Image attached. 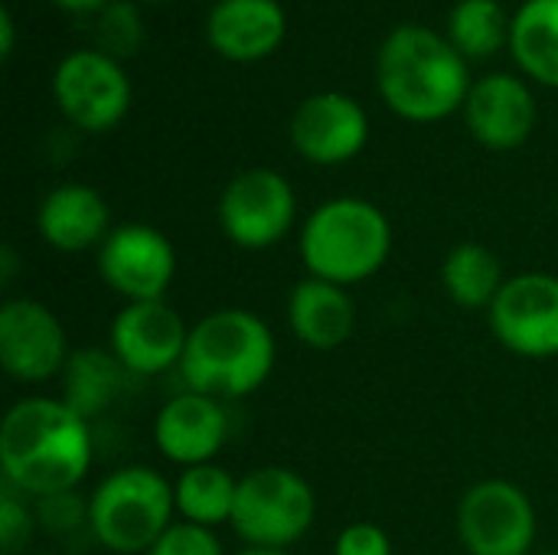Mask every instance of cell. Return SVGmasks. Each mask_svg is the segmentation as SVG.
I'll return each instance as SVG.
<instances>
[{
	"mask_svg": "<svg viewBox=\"0 0 558 555\" xmlns=\"http://www.w3.org/2000/svg\"><path fill=\"white\" fill-rule=\"evenodd\" d=\"M52 98L72 128L105 134L128 118L134 88L114 56L88 46L59 59L52 69Z\"/></svg>",
	"mask_w": 558,
	"mask_h": 555,
	"instance_id": "obj_7",
	"label": "cell"
},
{
	"mask_svg": "<svg viewBox=\"0 0 558 555\" xmlns=\"http://www.w3.org/2000/svg\"><path fill=\"white\" fill-rule=\"evenodd\" d=\"M98 275L124 304L163 301L177 275V249L157 226L124 222L101 242Z\"/></svg>",
	"mask_w": 558,
	"mask_h": 555,
	"instance_id": "obj_11",
	"label": "cell"
},
{
	"mask_svg": "<svg viewBox=\"0 0 558 555\" xmlns=\"http://www.w3.org/2000/svg\"><path fill=\"white\" fill-rule=\"evenodd\" d=\"M16 46V26H13V13L0 10V59H10Z\"/></svg>",
	"mask_w": 558,
	"mask_h": 555,
	"instance_id": "obj_31",
	"label": "cell"
},
{
	"mask_svg": "<svg viewBox=\"0 0 558 555\" xmlns=\"http://www.w3.org/2000/svg\"><path fill=\"white\" fill-rule=\"evenodd\" d=\"M173 517V484L147 464L111 471L88 497V533L114 555H147Z\"/></svg>",
	"mask_w": 558,
	"mask_h": 555,
	"instance_id": "obj_5",
	"label": "cell"
},
{
	"mask_svg": "<svg viewBox=\"0 0 558 555\" xmlns=\"http://www.w3.org/2000/svg\"><path fill=\"white\" fill-rule=\"evenodd\" d=\"M235 555H291L288 550H255V546H245L242 553Z\"/></svg>",
	"mask_w": 558,
	"mask_h": 555,
	"instance_id": "obj_33",
	"label": "cell"
},
{
	"mask_svg": "<svg viewBox=\"0 0 558 555\" xmlns=\"http://www.w3.org/2000/svg\"><path fill=\"white\" fill-rule=\"evenodd\" d=\"M288 324L304 347L330 353L353 337L356 304L347 288L320 278H304L288 294Z\"/></svg>",
	"mask_w": 558,
	"mask_h": 555,
	"instance_id": "obj_19",
	"label": "cell"
},
{
	"mask_svg": "<svg viewBox=\"0 0 558 555\" xmlns=\"http://www.w3.org/2000/svg\"><path fill=\"white\" fill-rule=\"evenodd\" d=\"M294 222V186L271 167H248L235 173L219 196V229L235 249L268 252L288 239Z\"/></svg>",
	"mask_w": 558,
	"mask_h": 555,
	"instance_id": "obj_8",
	"label": "cell"
},
{
	"mask_svg": "<svg viewBox=\"0 0 558 555\" xmlns=\"http://www.w3.org/2000/svg\"><path fill=\"white\" fill-rule=\"evenodd\" d=\"M128 376L131 373L121 366V360L111 350L101 347L72 350L62 370V402L92 422L118 402Z\"/></svg>",
	"mask_w": 558,
	"mask_h": 555,
	"instance_id": "obj_20",
	"label": "cell"
},
{
	"mask_svg": "<svg viewBox=\"0 0 558 555\" xmlns=\"http://www.w3.org/2000/svg\"><path fill=\"white\" fill-rule=\"evenodd\" d=\"M471 85L468 59L432 26H396L379 46L376 88L402 121L435 124L464 111Z\"/></svg>",
	"mask_w": 558,
	"mask_h": 555,
	"instance_id": "obj_2",
	"label": "cell"
},
{
	"mask_svg": "<svg viewBox=\"0 0 558 555\" xmlns=\"http://www.w3.org/2000/svg\"><path fill=\"white\" fill-rule=\"evenodd\" d=\"M141 3H170V0H141Z\"/></svg>",
	"mask_w": 558,
	"mask_h": 555,
	"instance_id": "obj_34",
	"label": "cell"
},
{
	"mask_svg": "<svg viewBox=\"0 0 558 555\" xmlns=\"http://www.w3.org/2000/svg\"><path fill=\"white\" fill-rule=\"evenodd\" d=\"M464 124L471 137L497 154L523 147L536 131V95L523 75L513 72H490L471 85L464 101Z\"/></svg>",
	"mask_w": 558,
	"mask_h": 555,
	"instance_id": "obj_15",
	"label": "cell"
},
{
	"mask_svg": "<svg viewBox=\"0 0 558 555\" xmlns=\"http://www.w3.org/2000/svg\"><path fill=\"white\" fill-rule=\"evenodd\" d=\"M298 252L307 278L353 288L386 268L392 255V222L369 200L333 196L304 219Z\"/></svg>",
	"mask_w": 558,
	"mask_h": 555,
	"instance_id": "obj_4",
	"label": "cell"
},
{
	"mask_svg": "<svg viewBox=\"0 0 558 555\" xmlns=\"http://www.w3.org/2000/svg\"><path fill=\"white\" fill-rule=\"evenodd\" d=\"M510 23L513 16L500 0H458L448 16V39L468 62L490 59L504 46L510 49Z\"/></svg>",
	"mask_w": 558,
	"mask_h": 555,
	"instance_id": "obj_24",
	"label": "cell"
},
{
	"mask_svg": "<svg viewBox=\"0 0 558 555\" xmlns=\"http://www.w3.org/2000/svg\"><path fill=\"white\" fill-rule=\"evenodd\" d=\"M235 494H239V481L226 468H219L216 461L213 464L183 468L180 478L173 481L177 517L183 523L206 527V530L232 523Z\"/></svg>",
	"mask_w": 558,
	"mask_h": 555,
	"instance_id": "obj_23",
	"label": "cell"
},
{
	"mask_svg": "<svg viewBox=\"0 0 558 555\" xmlns=\"http://www.w3.org/2000/svg\"><path fill=\"white\" fill-rule=\"evenodd\" d=\"M497 343L523 360L558 357V278L546 272H523L507 278L494 307L487 311Z\"/></svg>",
	"mask_w": 558,
	"mask_h": 555,
	"instance_id": "obj_10",
	"label": "cell"
},
{
	"mask_svg": "<svg viewBox=\"0 0 558 555\" xmlns=\"http://www.w3.org/2000/svg\"><path fill=\"white\" fill-rule=\"evenodd\" d=\"M229 438V412L226 402L203 393H180L167 399L154 419L157 451L180 468L213 464Z\"/></svg>",
	"mask_w": 558,
	"mask_h": 555,
	"instance_id": "obj_16",
	"label": "cell"
},
{
	"mask_svg": "<svg viewBox=\"0 0 558 555\" xmlns=\"http://www.w3.org/2000/svg\"><path fill=\"white\" fill-rule=\"evenodd\" d=\"M317 520V494L304 474L268 464L239 478L232 530L255 550H291Z\"/></svg>",
	"mask_w": 558,
	"mask_h": 555,
	"instance_id": "obj_6",
	"label": "cell"
},
{
	"mask_svg": "<svg viewBox=\"0 0 558 555\" xmlns=\"http://www.w3.org/2000/svg\"><path fill=\"white\" fill-rule=\"evenodd\" d=\"M284 36L288 13L278 0H216L206 13V43L229 62H262Z\"/></svg>",
	"mask_w": 558,
	"mask_h": 555,
	"instance_id": "obj_17",
	"label": "cell"
},
{
	"mask_svg": "<svg viewBox=\"0 0 558 555\" xmlns=\"http://www.w3.org/2000/svg\"><path fill=\"white\" fill-rule=\"evenodd\" d=\"M33 510H36V520L49 533H72L78 527H88V500L75 497V491L43 497V500H36Z\"/></svg>",
	"mask_w": 558,
	"mask_h": 555,
	"instance_id": "obj_27",
	"label": "cell"
},
{
	"mask_svg": "<svg viewBox=\"0 0 558 555\" xmlns=\"http://www.w3.org/2000/svg\"><path fill=\"white\" fill-rule=\"evenodd\" d=\"M72 350L65 330L39 301L10 298L0 307V366L10 379L36 386L52 376H62Z\"/></svg>",
	"mask_w": 558,
	"mask_h": 555,
	"instance_id": "obj_12",
	"label": "cell"
},
{
	"mask_svg": "<svg viewBox=\"0 0 558 555\" xmlns=\"http://www.w3.org/2000/svg\"><path fill=\"white\" fill-rule=\"evenodd\" d=\"M147 555H226L222 553V543L213 530L206 527H193V523H183L177 520Z\"/></svg>",
	"mask_w": 558,
	"mask_h": 555,
	"instance_id": "obj_28",
	"label": "cell"
},
{
	"mask_svg": "<svg viewBox=\"0 0 558 555\" xmlns=\"http://www.w3.org/2000/svg\"><path fill=\"white\" fill-rule=\"evenodd\" d=\"M36 229L49 249L65 255L101 249V242L114 229L111 206L88 183H62L43 196L36 209Z\"/></svg>",
	"mask_w": 558,
	"mask_h": 555,
	"instance_id": "obj_18",
	"label": "cell"
},
{
	"mask_svg": "<svg viewBox=\"0 0 558 555\" xmlns=\"http://www.w3.org/2000/svg\"><path fill=\"white\" fill-rule=\"evenodd\" d=\"M36 510L26 504L23 494H16L13 487H3L0 497V543H3V555H20L36 530Z\"/></svg>",
	"mask_w": 558,
	"mask_h": 555,
	"instance_id": "obj_26",
	"label": "cell"
},
{
	"mask_svg": "<svg viewBox=\"0 0 558 555\" xmlns=\"http://www.w3.org/2000/svg\"><path fill=\"white\" fill-rule=\"evenodd\" d=\"M288 137L307 164L340 167L369 144V114L347 92H317L294 108Z\"/></svg>",
	"mask_w": 558,
	"mask_h": 555,
	"instance_id": "obj_13",
	"label": "cell"
},
{
	"mask_svg": "<svg viewBox=\"0 0 558 555\" xmlns=\"http://www.w3.org/2000/svg\"><path fill=\"white\" fill-rule=\"evenodd\" d=\"M95 39L101 52L108 56H128L137 52V46L144 43V23L134 3H118L111 0L101 13H95Z\"/></svg>",
	"mask_w": 558,
	"mask_h": 555,
	"instance_id": "obj_25",
	"label": "cell"
},
{
	"mask_svg": "<svg viewBox=\"0 0 558 555\" xmlns=\"http://www.w3.org/2000/svg\"><path fill=\"white\" fill-rule=\"evenodd\" d=\"M539 555H558V553H539Z\"/></svg>",
	"mask_w": 558,
	"mask_h": 555,
	"instance_id": "obj_35",
	"label": "cell"
},
{
	"mask_svg": "<svg viewBox=\"0 0 558 555\" xmlns=\"http://www.w3.org/2000/svg\"><path fill=\"white\" fill-rule=\"evenodd\" d=\"M536 507L510 481H477L458 504V540L468 555H533Z\"/></svg>",
	"mask_w": 558,
	"mask_h": 555,
	"instance_id": "obj_9",
	"label": "cell"
},
{
	"mask_svg": "<svg viewBox=\"0 0 558 555\" xmlns=\"http://www.w3.org/2000/svg\"><path fill=\"white\" fill-rule=\"evenodd\" d=\"M333 555H392V540L379 523H350L340 530Z\"/></svg>",
	"mask_w": 558,
	"mask_h": 555,
	"instance_id": "obj_29",
	"label": "cell"
},
{
	"mask_svg": "<svg viewBox=\"0 0 558 555\" xmlns=\"http://www.w3.org/2000/svg\"><path fill=\"white\" fill-rule=\"evenodd\" d=\"M95 458L92 425L62 399H20L0 425L3 484L29 500L75 491Z\"/></svg>",
	"mask_w": 558,
	"mask_h": 555,
	"instance_id": "obj_1",
	"label": "cell"
},
{
	"mask_svg": "<svg viewBox=\"0 0 558 555\" xmlns=\"http://www.w3.org/2000/svg\"><path fill=\"white\" fill-rule=\"evenodd\" d=\"M13 275H16V255H13V249H10V245H3V252H0V281H3V285H10V281H13Z\"/></svg>",
	"mask_w": 558,
	"mask_h": 555,
	"instance_id": "obj_32",
	"label": "cell"
},
{
	"mask_svg": "<svg viewBox=\"0 0 558 555\" xmlns=\"http://www.w3.org/2000/svg\"><path fill=\"white\" fill-rule=\"evenodd\" d=\"M49 3H56V7H59V10H65V13L95 16V13H101L111 0H49Z\"/></svg>",
	"mask_w": 558,
	"mask_h": 555,
	"instance_id": "obj_30",
	"label": "cell"
},
{
	"mask_svg": "<svg viewBox=\"0 0 558 555\" xmlns=\"http://www.w3.org/2000/svg\"><path fill=\"white\" fill-rule=\"evenodd\" d=\"M510 52L526 79L558 92V0H526L513 13Z\"/></svg>",
	"mask_w": 558,
	"mask_h": 555,
	"instance_id": "obj_21",
	"label": "cell"
},
{
	"mask_svg": "<svg viewBox=\"0 0 558 555\" xmlns=\"http://www.w3.org/2000/svg\"><path fill=\"white\" fill-rule=\"evenodd\" d=\"M190 327L167 301L124 304L111 324V353L131 376H160L180 370Z\"/></svg>",
	"mask_w": 558,
	"mask_h": 555,
	"instance_id": "obj_14",
	"label": "cell"
},
{
	"mask_svg": "<svg viewBox=\"0 0 558 555\" xmlns=\"http://www.w3.org/2000/svg\"><path fill=\"white\" fill-rule=\"evenodd\" d=\"M278 343L271 327L245 307H222L190 327L180 376L186 389L219 402L258 393L275 373Z\"/></svg>",
	"mask_w": 558,
	"mask_h": 555,
	"instance_id": "obj_3",
	"label": "cell"
},
{
	"mask_svg": "<svg viewBox=\"0 0 558 555\" xmlns=\"http://www.w3.org/2000/svg\"><path fill=\"white\" fill-rule=\"evenodd\" d=\"M504 285V262L484 242H458L441 262V288L458 307L490 311Z\"/></svg>",
	"mask_w": 558,
	"mask_h": 555,
	"instance_id": "obj_22",
	"label": "cell"
}]
</instances>
